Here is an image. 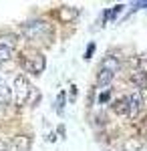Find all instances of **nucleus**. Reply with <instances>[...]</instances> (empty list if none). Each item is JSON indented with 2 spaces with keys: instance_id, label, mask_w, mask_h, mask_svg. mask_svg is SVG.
<instances>
[{
  "instance_id": "nucleus-6",
  "label": "nucleus",
  "mask_w": 147,
  "mask_h": 151,
  "mask_svg": "<svg viewBox=\"0 0 147 151\" xmlns=\"http://www.w3.org/2000/svg\"><path fill=\"white\" fill-rule=\"evenodd\" d=\"M119 69H121V65H119L117 57H111V55L105 57L101 60V65H99V70H107V73H113V75H117Z\"/></svg>"
},
{
  "instance_id": "nucleus-16",
  "label": "nucleus",
  "mask_w": 147,
  "mask_h": 151,
  "mask_svg": "<svg viewBox=\"0 0 147 151\" xmlns=\"http://www.w3.org/2000/svg\"><path fill=\"white\" fill-rule=\"evenodd\" d=\"M93 52H95V45L91 42L89 47H87V52H85V58H91V57H93Z\"/></svg>"
},
{
  "instance_id": "nucleus-3",
  "label": "nucleus",
  "mask_w": 147,
  "mask_h": 151,
  "mask_svg": "<svg viewBox=\"0 0 147 151\" xmlns=\"http://www.w3.org/2000/svg\"><path fill=\"white\" fill-rule=\"evenodd\" d=\"M123 103H125V117L135 119V117L141 113V109H143V97H141V93L137 91V93L125 95Z\"/></svg>"
},
{
  "instance_id": "nucleus-11",
  "label": "nucleus",
  "mask_w": 147,
  "mask_h": 151,
  "mask_svg": "<svg viewBox=\"0 0 147 151\" xmlns=\"http://www.w3.org/2000/svg\"><path fill=\"white\" fill-rule=\"evenodd\" d=\"M12 57V50H8V48H0V67L4 65V63H8Z\"/></svg>"
},
{
  "instance_id": "nucleus-15",
  "label": "nucleus",
  "mask_w": 147,
  "mask_h": 151,
  "mask_svg": "<svg viewBox=\"0 0 147 151\" xmlns=\"http://www.w3.org/2000/svg\"><path fill=\"white\" fill-rule=\"evenodd\" d=\"M121 8H123V4H119V6H115L113 10L109 12V16H111V18H117V14H119V12H121Z\"/></svg>"
},
{
  "instance_id": "nucleus-8",
  "label": "nucleus",
  "mask_w": 147,
  "mask_h": 151,
  "mask_svg": "<svg viewBox=\"0 0 147 151\" xmlns=\"http://www.w3.org/2000/svg\"><path fill=\"white\" fill-rule=\"evenodd\" d=\"M30 149V137L26 135H18L12 141V151H28Z\"/></svg>"
},
{
  "instance_id": "nucleus-12",
  "label": "nucleus",
  "mask_w": 147,
  "mask_h": 151,
  "mask_svg": "<svg viewBox=\"0 0 147 151\" xmlns=\"http://www.w3.org/2000/svg\"><path fill=\"white\" fill-rule=\"evenodd\" d=\"M113 109H115V113H119V115H125V103H123V97L121 99H117L113 103Z\"/></svg>"
},
{
  "instance_id": "nucleus-9",
  "label": "nucleus",
  "mask_w": 147,
  "mask_h": 151,
  "mask_svg": "<svg viewBox=\"0 0 147 151\" xmlns=\"http://www.w3.org/2000/svg\"><path fill=\"white\" fill-rule=\"evenodd\" d=\"M16 42H18V36L12 35V32L0 35V48H8V50H12V48L16 47Z\"/></svg>"
},
{
  "instance_id": "nucleus-21",
  "label": "nucleus",
  "mask_w": 147,
  "mask_h": 151,
  "mask_svg": "<svg viewBox=\"0 0 147 151\" xmlns=\"http://www.w3.org/2000/svg\"><path fill=\"white\" fill-rule=\"evenodd\" d=\"M0 85H2V77H0Z\"/></svg>"
},
{
  "instance_id": "nucleus-2",
  "label": "nucleus",
  "mask_w": 147,
  "mask_h": 151,
  "mask_svg": "<svg viewBox=\"0 0 147 151\" xmlns=\"http://www.w3.org/2000/svg\"><path fill=\"white\" fill-rule=\"evenodd\" d=\"M22 35L28 40H40V38H48L50 36V26L45 20H30V22L22 24Z\"/></svg>"
},
{
  "instance_id": "nucleus-20",
  "label": "nucleus",
  "mask_w": 147,
  "mask_h": 151,
  "mask_svg": "<svg viewBox=\"0 0 147 151\" xmlns=\"http://www.w3.org/2000/svg\"><path fill=\"white\" fill-rule=\"evenodd\" d=\"M2 111H4V103H0V115H2Z\"/></svg>"
},
{
  "instance_id": "nucleus-19",
  "label": "nucleus",
  "mask_w": 147,
  "mask_h": 151,
  "mask_svg": "<svg viewBox=\"0 0 147 151\" xmlns=\"http://www.w3.org/2000/svg\"><path fill=\"white\" fill-rule=\"evenodd\" d=\"M141 131H143V135L147 137V119L143 121V123H141Z\"/></svg>"
},
{
  "instance_id": "nucleus-18",
  "label": "nucleus",
  "mask_w": 147,
  "mask_h": 151,
  "mask_svg": "<svg viewBox=\"0 0 147 151\" xmlns=\"http://www.w3.org/2000/svg\"><path fill=\"white\" fill-rule=\"evenodd\" d=\"M143 6H147V2H135V4H133V10H137V8H143Z\"/></svg>"
},
{
  "instance_id": "nucleus-4",
  "label": "nucleus",
  "mask_w": 147,
  "mask_h": 151,
  "mask_svg": "<svg viewBox=\"0 0 147 151\" xmlns=\"http://www.w3.org/2000/svg\"><path fill=\"white\" fill-rule=\"evenodd\" d=\"M22 67L28 73H32V75H40L46 67V58L40 55V52H30V55H24L22 58Z\"/></svg>"
},
{
  "instance_id": "nucleus-14",
  "label": "nucleus",
  "mask_w": 147,
  "mask_h": 151,
  "mask_svg": "<svg viewBox=\"0 0 147 151\" xmlns=\"http://www.w3.org/2000/svg\"><path fill=\"white\" fill-rule=\"evenodd\" d=\"M57 111H58V113H63V107H65V93H61V95H58V101H57Z\"/></svg>"
},
{
  "instance_id": "nucleus-17",
  "label": "nucleus",
  "mask_w": 147,
  "mask_h": 151,
  "mask_svg": "<svg viewBox=\"0 0 147 151\" xmlns=\"http://www.w3.org/2000/svg\"><path fill=\"white\" fill-rule=\"evenodd\" d=\"M0 151H8V143L2 139V137H0Z\"/></svg>"
},
{
  "instance_id": "nucleus-10",
  "label": "nucleus",
  "mask_w": 147,
  "mask_h": 151,
  "mask_svg": "<svg viewBox=\"0 0 147 151\" xmlns=\"http://www.w3.org/2000/svg\"><path fill=\"white\" fill-rule=\"evenodd\" d=\"M143 149V141L137 139V137H129V139L123 141V147L121 151H141Z\"/></svg>"
},
{
  "instance_id": "nucleus-13",
  "label": "nucleus",
  "mask_w": 147,
  "mask_h": 151,
  "mask_svg": "<svg viewBox=\"0 0 147 151\" xmlns=\"http://www.w3.org/2000/svg\"><path fill=\"white\" fill-rule=\"evenodd\" d=\"M137 60H139V65H141V69H139V70L147 73V52H145V55H141V57L137 58Z\"/></svg>"
},
{
  "instance_id": "nucleus-7",
  "label": "nucleus",
  "mask_w": 147,
  "mask_h": 151,
  "mask_svg": "<svg viewBox=\"0 0 147 151\" xmlns=\"http://www.w3.org/2000/svg\"><path fill=\"white\" fill-rule=\"evenodd\" d=\"M79 16V8L77 6H61L58 8V18L63 22H73Z\"/></svg>"
},
{
  "instance_id": "nucleus-1",
  "label": "nucleus",
  "mask_w": 147,
  "mask_h": 151,
  "mask_svg": "<svg viewBox=\"0 0 147 151\" xmlns=\"http://www.w3.org/2000/svg\"><path fill=\"white\" fill-rule=\"evenodd\" d=\"M12 97H14V101H16V105H26L30 99H32L34 95V87L28 83V79L26 77H22V75H18L16 79H14V83H12Z\"/></svg>"
},
{
  "instance_id": "nucleus-5",
  "label": "nucleus",
  "mask_w": 147,
  "mask_h": 151,
  "mask_svg": "<svg viewBox=\"0 0 147 151\" xmlns=\"http://www.w3.org/2000/svg\"><path fill=\"white\" fill-rule=\"evenodd\" d=\"M129 81L133 83L139 91H145L147 89V73H143V70H139V69L131 70L129 73Z\"/></svg>"
}]
</instances>
